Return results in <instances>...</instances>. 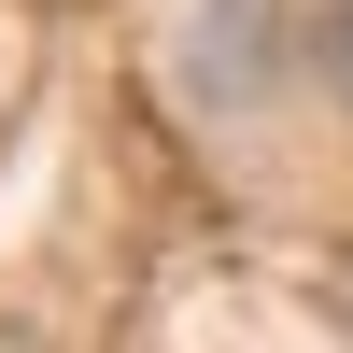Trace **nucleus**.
Masks as SVG:
<instances>
[{
  "mask_svg": "<svg viewBox=\"0 0 353 353\" xmlns=\"http://www.w3.org/2000/svg\"><path fill=\"white\" fill-rule=\"evenodd\" d=\"M339 85H353V14H339Z\"/></svg>",
  "mask_w": 353,
  "mask_h": 353,
  "instance_id": "obj_1",
  "label": "nucleus"
}]
</instances>
